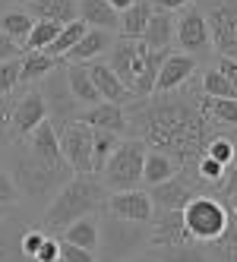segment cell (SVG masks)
Instances as JSON below:
<instances>
[{
    "mask_svg": "<svg viewBox=\"0 0 237 262\" xmlns=\"http://www.w3.org/2000/svg\"><path fill=\"white\" fill-rule=\"evenodd\" d=\"M45 117H48V104L41 98L38 85H29L23 95H13V107H10V145L23 142Z\"/></svg>",
    "mask_w": 237,
    "mask_h": 262,
    "instance_id": "obj_11",
    "label": "cell"
},
{
    "mask_svg": "<svg viewBox=\"0 0 237 262\" xmlns=\"http://www.w3.org/2000/svg\"><path fill=\"white\" fill-rule=\"evenodd\" d=\"M67 82H70V92L82 107H92L98 104V92L92 85V76H89V63H67Z\"/></svg>",
    "mask_w": 237,
    "mask_h": 262,
    "instance_id": "obj_26",
    "label": "cell"
},
{
    "mask_svg": "<svg viewBox=\"0 0 237 262\" xmlns=\"http://www.w3.org/2000/svg\"><path fill=\"white\" fill-rule=\"evenodd\" d=\"M199 89H203V95H209V98H237L234 89H231V82L225 79V73L218 70V67H209V70L203 73Z\"/></svg>",
    "mask_w": 237,
    "mask_h": 262,
    "instance_id": "obj_35",
    "label": "cell"
},
{
    "mask_svg": "<svg viewBox=\"0 0 237 262\" xmlns=\"http://www.w3.org/2000/svg\"><path fill=\"white\" fill-rule=\"evenodd\" d=\"M10 209H13V205H0V218H4V215H7Z\"/></svg>",
    "mask_w": 237,
    "mask_h": 262,
    "instance_id": "obj_51",
    "label": "cell"
},
{
    "mask_svg": "<svg viewBox=\"0 0 237 262\" xmlns=\"http://www.w3.org/2000/svg\"><path fill=\"white\" fill-rule=\"evenodd\" d=\"M19 57H23V54H19ZM19 57L0 63V95H10V92L19 89Z\"/></svg>",
    "mask_w": 237,
    "mask_h": 262,
    "instance_id": "obj_38",
    "label": "cell"
},
{
    "mask_svg": "<svg viewBox=\"0 0 237 262\" xmlns=\"http://www.w3.org/2000/svg\"><path fill=\"white\" fill-rule=\"evenodd\" d=\"M149 13H152V4H149V0H133V4L120 13V26H117L120 38H130V41H133V38H142L145 23H149Z\"/></svg>",
    "mask_w": 237,
    "mask_h": 262,
    "instance_id": "obj_28",
    "label": "cell"
},
{
    "mask_svg": "<svg viewBox=\"0 0 237 262\" xmlns=\"http://www.w3.org/2000/svg\"><path fill=\"white\" fill-rule=\"evenodd\" d=\"M152 10H165V13H180L187 4H193V0H149Z\"/></svg>",
    "mask_w": 237,
    "mask_h": 262,
    "instance_id": "obj_46",
    "label": "cell"
},
{
    "mask_svg": "<svg viewBox=\"0 0 237 262\" xmlns=\"http://www.w3.org/2000/svg\"><path fill=\"white\" fill-rule=\"evenodd\" d=\"M196 67H199V60L193 57V54H184V51L171 48V54L161 60V70L155 76V89L152 92H174L180 85H187L196 76Z\"/></svg>",
    "mask_w": 237,
    "mask_h": 262,
    "instance_id": "obj_15",
    "label": "cell"
},
{
    "mask_svg": "<svg viewBox=\"0 0 237 262\" xmlns=\"http://www.w3.org/2000/svg\"><path fill=\"white\" fill-rule=\"evenodd\" d=\"M206 253H209L212 262H237V218L234 215L228 221V228L212 243H206Z\"/></svg>",
    "mask_w": 237,
    "mask_h": 262,
    "instance_id": "obj_30",
    "label": "cell"
},
{
    "mask_svg": "<svg viewBox=\"0 0 237 262\" xmlns=\"http://www.w3.org/2000/svg\"><path fill=\"white\" fill-rule=\"evenodd\" d=\"M60 139V158L73 174H92V126L82 120H63L57 123Z\"/></svg>",
    "mask_w": 237,
    "mask_h": 262,
    "instance_id": "obj_10",
    "label": "cell"
},
{
    "mask_svg": "<svg viewBox=\"0 0 237 262\" xmlns=\"http://www.w3.org/2000/svg\"><path fill=\"white\" fill-rule=\"evenodd\" d=\"M0 205H19V193H16V186L4 167H0Z\"/></svg>",
    "mask_w": 237,
    "mask_h": 262,
    "instance_id": "obj_43",
    "label": "cell"
},
{
    "mask_svg": "<svg viewBox=\"0 0 237 262\" xmlns=\"http://www.w3.org/2000/svg\"><path fill=\"white\" fill-rule=\"evenodd\" d=\"M73 177V171L60 161H45L38 155H32L29 148H13L10 155V180L16 186L19 199H26L35 209H45L51 202V196Z\"/></svg>",
    "mask_w": 237,
    "mask_h": 262,
    "instance_id": "obj_3",
    "label": "cell"
},
{
    "mask_svg": "<svg viewBox=\"0 0 237 262\" xmlns=\"http://www.w3.org/2000/svg\"><path fill=\"white\" fill-rule=\"evenodd\" d=\"M79 120L85 126H95V129H111L117 136H126V107L114 104V101H98L92 107H82L79 111Z\"/></svg>",
    "mask_w": 237,
    "mask_h": 262,
    "instance_id": "obj_18",
    "label": "cell"
},
{
    "mask_svg": "<svg viewBox=\"0 0 237 262\" xmlns=\"http://www.w3.org/2000/svg\"><path fill=\"white\" fill-rule=\"evenodd\" d=\"M32 26H35V19L26 10H4L0 13V32H4L7 38H13L23 51H26V38H29Z\"/></svg>",
    "mask_w": 237,
    "mask_h": 262,
    "instance_id": "obj_29",
    "label": "cell"
},
{
    "mask_svg": "<svg viewBox=\"0 0 237 262\" xmlns=\"http://www.w3.org/2000/svg\"><path fill=\"white\" fill-rule=\"evenodd\" d=\"M199 82H187L174 92H152L145 98H133L126 107V136L142 139L149 148H158L174 158L177 171L193 177L199 155L206 152V142L218 133H228V126L215 123L206 114Z\"/></svg>",
    "mask_w": 237,
    "mask_h": 262,
    "instance_id": "obj_1",
    "label": "cell"
},
{
    "mask_svg": "<svg viewBox=\"0 0 237 262\" xmlns=\"http://www.w3.org/2000/svg\"><path fill=\"white\" fill-rule=\"evenodd\" d=\"M60 26L57 23H45V19H35L29 38H26V51H48V45L57 38Z\"/></svg>",
    "mask_w": 237,
    "mask_h": 262,
    "instance_id": "obj_37",
    "label": "cell"
},
{
    "mask_svg": "<svg viewBox=\"0 0 237 262\" xmlns=\"http://www.w3.org/2000/svg\"><path fill=\"white\" fill-rule=\"evenodd\" d=\"M29 228L26 215L16 212V205L0 218V262H32L23 253V234Z\"/></svg>",
    "mask_w": 237,
    "mask_h": 262,
    "instance_id": "obj_16",
    "label": "cell"
},
{
    "mask_svg": "<svg viewBox=\"0 0 237 262\" xmlns=\"http://www.w3.org/2000/svg\"><path fill=\"white\" fill-rule=\"evenodd\" d=\"M228 212L237 218V193H234V196H231V202H228Z\"/></svg>",
    "mask_w": 237,
    "mask_h": 262,
    "instance_id": "obj_50",
    "label": "cell"
},
{
    "mask_svg": "<svg viewBox=\"0 0 237 262\" xmlns=\"http://www.w3.org/2000/svg\"><path fill=\"white\" fill-rule=\"evenodd\" d=\"M98 215V262H123L142 250H149V224L117 218L104 205L95 212Z\"/></svg>",
    "mask_w": 237,
    "mask_h": 262,
    "instance_id": "obj_4",
    "label": "cell"
},
{
    "mask_svg": "<svg viewBox=\"0 0 237 262\" xmlns=\"http://www.w3.org/2000/svg\"><path fill=\"white\" fill-rule=\"evenodd\" d=\"M89 26L82 23V19H73V23H67V26H60V32H57V38H54L51 45H48V54L51 57H67L70 54V48L76 45L79 38H82V32H85Z\"/></svg>",
    "mask_w": 237,
    "mask_h": 262,
    "instance_id": "obj_33",
    "label": "cell"
},
{
    "mask_svg": "<svg viewBox=\"0 0 237 262\" xmlns=\"http://www.w3.org/2000/svg\"><path fill=\"white\" fill-rule=\"evenodd\" d=\"M107 4H111V7H114L117 13H123L126 7H130V4H133V0H107Z\"/></svg>",
    "mask_w": 237,
    "mask_h": 262,
    "instance_id": "obj_49",
    "label": "cell"
},
{
    "mask_svg": "<svg viewBox=\"0 0 237 262\" xmlns=\"http://www.w3.org/2000/svg\"><path fill=\"white\" fill-rule=\"evenodd\" d=\"M57 240H60V237H57ZM60 259H63V262H98L95 253H89V250H82V247H73V243H67V240H60Z\"/></svg>",
    "mask_w": 237,
    "mask_h": 262,
    "instance_id": "obj_39",
    "label": "cell"
},
{
    "mask_svg": "<svg viewBox=\"0 0 237 262\" xmlns=\"http://www.w3.org/2000/svg\"><path fill=\"white\" fill-rule=\"evenodd\" d=\"M104 209L114 212L117 218H126V221H139V224H149L152 221V196L139 190V186H133V190H117V193H107L104 199Z\"/></svg>",
    "mask_w": 237,
    "mask_h": 262,
    "instance_id": "obj_13",
    "label": "cell"
},
{
    "mask_svg": "<svg viewBox=\"0 0 237 262\" xmlns=\"http://www.w3.org/2000/svg\"><path fill=\"white\" fill-rule=\"evenodd\" d=\"M193 237L184 228V215L180 209H155L149 221V247H177V243H190Z\"/></svg>",
    "mask_w": 237,
    "mask_h": 262,
    "instance_id": "obj_14",
    "label": "cell"
},
{
    "mask_svg": "<svg viewBox=\"0 0 237 262\" xmlns=\"http://www.w3.org/2000/svg\"><path fill=\"white\" fill-rule=\"evenodd\" d=\"M203 104H206V114L215 123L237 129V98H209V95H203Z\"/></svg>",
    "mask_w": 237,
    "mask_h": 262,
    "instance_id": "obj_34",
    "label": "cell"
},
{
    "mask_svg": "<svg viewBox=\"0 0 237 262\" xmlns=\"http://www.w3.org/2000/svg\"><path fill=\"white\" fill-rule=\"evenodd\" d=\"M177 174V164L171 155L158 152V148H145V161H142V183L145 186H155V183H165L168 177Z\"/></svg>",
    "mask_w": 237,
    "mask_h": 262,
    "instance_id": "obj_27",
    "label": "cell"
},
{
    "mask_svg": "<svg viewBox=\"0 0 237 262\" xmlns=\"http://www.w3.org/2000/svg\"><path fill=\"white\" fill-rule=\"evenodd\" d=\"M19 54H23V48L16 45L13 38H7L4 32H0V63H4V60H13V57H19Z\"/></svg>",
    "mask_w": 237,
    "mask_h": 262,
    "instance_id": "obj_45",
    "label": "cell"
},
{
    "mask_svg": "<svg viewBox=\"0 0 237 262\" xmlns=\"http://www.w3.org/2000/svg\"><path fill=\"white\" fill-rule=\"evenodd\" d=\"M60 240L73 243V247H82L89 253H95L98 250V215H82L73 224H67V228L60 231Z\"/></svg>",
    "mask_w": 237,
    "mask_h": 262,
    "instance_id": "obj_24",
    "label": "cell"
},
{
    "mask_svg": "<svg viewBox=\"0 0 237 262\" xmlns=\"http://www.w3.org/2000/svg\"><path fill=\"white\" fill-rule=\"evenodd\" d=\"M222 183H225V193H228V196L237 193V161L228 167V180H222Z\"/></svg>",
    "mask_w": 237,
    "mask_h": 262,
    "instance_id": "obj_47",
    "label": "cell"
},
{
    "mask_svg": "<svg viewBox=\"0 0 237 262\" xmlns=\"http://www.w3.org/2000/svg\"><path fill=\"white\" fill-rule=\"evenodd\" d=\"M38 92H41V98L48 104V120L57 126L63 120H79V111L82 104L73 98V92H70V82H67V63L60 60L57 67H54L45 79H38Z\"/></svg>",
    "mask_w": 237,
    "mask_h": 262,
    "instance_id": "obj_8",
    "label": "cell"
},
{
    "mask_svg": "<svg viewBox=\"0 0 237 262\" xmlns=\"http://www.w3.org/2000/svg\"><path fill=\"white\" fill-rule=\"evenodd\" d=\"M199 193H209L203 183H199L196 177L177 171L174 177H168L165 183H155L149 186V196H152V205L155 209H184V205L199 196Z\"/></svg>",
    "mask_w": 237,
    "mask_h": 262,
    "instance_id": "obj_12",
    "label": "cell"
},
{
    "mask_svg": "<svg viewBox=\"0 0 237 262\" xmlns=\"http://www.w3.org/2000/svg\"><path fill=\"white\" fill-rule=\"evenodd\" d=\"M161 262H212L206 253V243H177V247H155L152 250Z\"/></svg>",
    "mask_w": 237,
    "mask_h": 262,
    "instance_id": "obj_31",
    "label": "cell"
},
{
    "mask_svg": "<svg viewBox=\"0 0 237 262\" xmlns=\"http://www.w3.org/2000/svg\"><path fill=\"white\" fill-rule=\"evenodd\" d=\"M193 4L209 23L212 51L218 57L237 60V0H193Z\"/></svg>",
    "mask_w": 237,
    "mask_h": 262,
    "instance_id": "obj_7",
    "label": "cell"
},
{
    "mask_svg": "<svg viewBox=\"0 0 237 262\" xmlns=\"http://www.w3.org/2000/svg\"><path fill=\"white\" fill-rule=\"evenodd\" d=\"M234 152H237V136H234Z\"/></svg>",
    "mask_w": 237,
    "mask_h": 262,
    "instance_id": "obj_52",
    "label": "cell"
},
{
    "mask_svg": "<svg viewBox=\"0 0 237 262\" xmlns=\"http://www.w3.org/2000/svg\"><path fill=\"white\" fill-rule=\"evenodd\" d=\"M120 139H123V136L111 133V129H95V126H92V174H101L104 161L111 158V152L117 148Z\"/></svg>",
    "mask_w": 237,
    "mask_h": 262,
    "instance_id": "obj_32",
    "label": "cell"
},
{
    "mask_svg": "<svg viewBox=\"0 0 237 262\" xmlns=\"http://www.w3.org/2000/svg\"><path fill=\"white\" fill-rule=\"evenodd\" d=\"M54 262H63V259H54Z\"/></svg>",
    "mask_w": 237,
    "mask_h": 262,
    "instance_id": "obj_53",
    "label": "cell"
},
{
    "mask_svg": "<svg viewBox=\"0 0 237 262\" xmlns=\"http://www.w3.org/2000/svg\"><path fill=\"white\" fill-rule=\"evenodd\" d=\"M145 145L142 139L130 136V139H120L117 148L111 152V158L104 161L101 167V183L107 193H117V190H133V186L142 183V161H145Z\"/></svg>",
    "mask_w": 237,
    "mask_h": 262,
    "instance_id": "obj_5",
    "label": "cell"
},
{
    "mask_svg": "<svg viewBox=\"0 0 237 262\" xmlns=\"http://www.w3.org/2000/svg\"><path fill=\"white\" fill-rule=\"evenodd\" d=\"M23 10L32 16V19H45V23H57V26H67L73 19H79L76 0H26Z\"/></svg>",
    "mask_w": 237,
    "mask_h": 262,
    "instance_id": "obj_21",
    "label": "cell"
},
{
    "mask_svg": "<svg viewBox=\"0 0 237 262\" xmlns=\"http://www.w3.org/2000/svg\"><path fill=\"white\" fill-rule=\"evenodd\" d=\"M174 23H177V13L152 10L142 32V41L149 48H174Z\"/></svg>",
    "mask_w": 237,
    "mask_h": 262,
    "instance_id": "obj_23",
    "label": "cell"
},
{
    "mask_svg": "<svg viewBox=\"0 0 237 262\" xmlns=\"http://www.w3.org/2000/svg\"><path fill=\"white\" fill-rule=\"evenodd\" d=\"M23 4H26V0H23Z\"/></svg>",
    "mask_w": 237,
    "mask_h": 262,
    "instance_id": "obj_55",
    "label": "cell"
},
{
    "mask_svg": "<svg viewBox=\"0 0 237 262\" xmlns=\"http://www.w3.org/2000/svg\"><path fill=\"white\" fill-rule=\"evenodd\" d=\"M0 13H4V7H0Z\"/></svg>",
    "mask_w": 237,
    "mask_h": 262,
    "instance_id": "obj_54",
    "label": "cell"
},
{
    "mask_svg": "<svg viewBox=\"0 0 237 262\" xmlns=\"http://www.w3.org/2000/svg\"><path fill=\"white\" fill-rule=\"evenodd\" d=\"M45 237H48V231H41V228H32V224H29V228H26V234H23V253L32 259L35 253H38V247L45 243Z\"/></svg>",
    "mask_w": 237,
    "mask_h": 262,
    "instance_id": "obj_41",
    "label": "cell"
},
{
    "mask_svg": "<svg viewBox=\"0 0 237 262\" xmlns=\"http://www.w3.org/2000/svg\"><path fill=\"white\" fill-rule=\"evenodd\" d=\"M54 259H60V240L57 237H45V243L38 247V253L32 256V262H54Z\"/></svg>",
    "mask_w": 237,
    "mask_h": 262,
    "instance_id": "obj_42",
    "label": "cell"
},
{
    "mask_svg": "<svg viewBox=\"0 0 237 262\" xmlns=\"http://www.w3.org/2000/svg\"><path fill=\"white\" fill-rule=\"evenodd\" d=\"M174 41L184 54H193L196 60H206L212 54V35H209V23L203 10L196 4H187L184 10L177 13V23H174Z\"/></svg>",
    "mask_w": 237,
    "mask_h": 262,
    "instance_id": "obj_9",
    "label": "cell"
},
{
    "mask_svg": "<svg viewBox=\"0 0 237 262\" xmlns=\"http://www.w3.org/2000/svg\"><path fill=\"white\" fill-rule=\"evenodd\" d=\"M107 199V190L98 174H73L57 193L51 196V202L41 212V228L60 234L67 224H73L82 215H95Z\"/></svg>",
    "mask_w": 237,
    "mask_h": 262,
    "instance_id": "obj_2",
    "label": "cell"
},
{
    "mask_svg": "<svg viewBox=\"0 0 237 262\" xmlns=\"http://www.w3.org/2000/svg\"><path fill=\"white\" fill-rule=\"evenodd\" d=\"M206 155H209V158H215L222 167H231V164L237 161V152H234V136H228V133L212 136V139L206 142Z\"/></svg>",
    "mask_w": 237,
    "mask_h": 262,
    "instance_id": "obj_36",
    "label": "cell"
},
{
    "mask_svg": "<svg viewBox=\"0 0 237 262\" xmlns=\"http://www.w3.org/2000/svg\"><path fill=\"white\" fill-rule=\"evenodd\" d=\"M60 63V57H51L48 51H26L19 57V85H35Z\"/></svg>",
    "mask_w": 237,
    "mask_h": 262,
    "instance_id": "obj_25",
    "label": "cell"
},
{
    "mask_svg": "<svg viewBox=\"0 0 237 262\" xmlns=\"http://www.w3.org/2000/svg\"><path fill=\"white\" fill-rule=\"evenodd\" d=\"M76 13L89 29L117 32V26H120V13L107 4V0H76Z\"/></svg>",
    "mask_w": 237,
    "mask_h": 262,
    "instance_id": "obj_22",
    "label": "cell"
},
{
    "mask_svg": "<svg viewBox=\"0 0 237 262\" xmlns=\"http://www.w3.org/2000/svg\"><path fill=\"white\" fill-rule=\"evenodd\" d=\"M180 215H184L187 234H190L196 243H212L218 234L228 228V221H231L228 205H225L222 199H215L212 193L193 196L184 209H180Z\"/></svg>",
    "mask_w": 237,
    "mask_h": 262,
    "instance_id": "obj_6",
    "label": "cell"
},
{
    "mask_svg": "<svg viewBox=\"0 0 237 262\" xmlns=\"http://www.w3.org/2000/svg\"><path fill=\"white\" fill-rule=\"evenodd\" d=\"M89 76H92V85L98 92V98L101 101H114V104H130L136 95L130 89H126L120 79H117V73L107 67V60H89Z\"/></svg>",
    "mask_w": 237,
    "mask_h": 262,
    "instance_id": "obj_17",
    "label": "cell"
},
{
    "mask_svg": "<svg viewBox=\"0 0 237 262\" xmlns=\"http://www.w3.org/2000/svg\"><path fill=\"white\" fill-rule=\"evenodd\" d=\"M215 67L225 73V79L231 82L234 95H237V60H231V57H215Z\"/></svg>",
    "mask_w": 237,
    "mask_h": 262,
    "instance_id": "obj_44",
    "label": "cell"
},
{
    "mask_svg": "<svg viewBox=\"0 0 237 262\" xmlns=\"http://www.w3.org/2000/svg\"><path fill=\"white\" fill-rule=\"evenodd\" d=\"M123 262H161L152 250H142V253H136V256H130V259H123Z\"/></svg>",
    "mask_w": 237,
    "mask_h": 262,
    "instance_id": "obj_48",
    "label": "cell"
},
{
    "mask_svg": "<svg viewBox=\"0 0 237 262\" xmlns=\"http://www.w3.org/2000/svg\"><path fill=\"white\" fill-rule=\"evenodd\" d=\"M10 107H13V92L0 95V148L10 145Z\"/></svg>",
    "mask_w": 237,
    "mask_h": 262,
    "instance_id": "obj_40",
    "label": "cell"
},
{
    "mask_svg": "<svg viewBox=\"0 0 237 262\" xmlns=\"http://www.w3.org/2000/svg\"><path fill=\"white\" fill-rule=\"evenodd\" d=\"M111 45H114V32H107V29H85L82 38L70 48L67 63H89V60H98V57H104V54L111 51Z\"/></svg>",
    "mask_w": 237,
    "mask_h": 262,
    "instance_id": "obj_19",
    "label": "cell"
},
{
    "mask_svg": "<svg viewBox=\"0 0 237 262\" xmlns=\"http://www.w3.org/2000/svg\"><path fill=\"white\" fill-rule=\"evenodd\" d=\"M26 148L32 155H38V158H45V161H54V164H60L63 158H60V139H57V126H54L48 117L32 129V133L26 136ZM67 164V161H63Z\"/></svg>",
    "mask_w": 237,
    "mask_h": 262,
    "instance_id": "obj_20",
    "label": "cell"
}]
</instances>
